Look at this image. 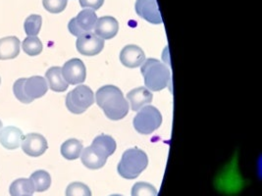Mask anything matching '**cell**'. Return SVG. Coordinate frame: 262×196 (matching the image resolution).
Instances as JSON below:
<instances>
[{
  "label": "cell",
  "instance_id": "obj_6",
  "mask_svg": "<svg viewBox=\"0 0 262 196\" xmlns=\"http://www.w3.org/2000/svg\"><path fill=\"white\" fill-rule=\"evenodd\" d=\"M134 128L142 135H150L162 124L160 111L155 106H144L134 118Z\"/></svg>",
  "mask_w": 262,
  "mask_h": 196
},
{
  "label": "cell",
  "instance_id": "obj_16",
  "mask_svg": "<svg viewBox=\"0 0 262 196\" xmlns=\"http://www.w3.org/2000/svg\"><path fill=\"white\" fill-rule=\"evenodd\" d=\"M22 138V131L16 127L9 126L6 128H2V130L0 131V143L2 146L8 150H14L20 146Z\"/></svg>",
  "mask_w": 262,
  "mask_h": 196
},
{
  "label": "cell",
  "instance_id": "obj_1",
  "mask_svg": "<svg viewBox=\"0 0 262 196\" xmlns=\"http://www.w3.org/2000/svg\"><path fill=\"white\" fill-rule=\"evenodd\" d=\"M96 103L103 110L108 119L119 121L129 113V103L121 89L115 86L100 87L96 94Z\"/></svg>",
  "mask_w": 262,
  "mask_h": 196
},
{
  "label": "cell",
  "instance_id": "obj_17",
  "mask_svg": "<svg viewBox=\"0 0 262 196\" xmlns=\"http://www.w3.org/2000/svg\"><path fill=\"white\" fill-rule=\"evenodd\" d=\"M20 40L16 37H6L0 39V60H10L20 53Z\"/></svg>",
  "mask_w": 262,
  "mask_h": 196
},
{
  "label": "cell",
  "instance_id": "obj_21",
  "mask_svg": "<svg viewBox=\"0 0 262 196\" xmlns=\"http://www.w3.org/2000/svg\"><path fill=\"white\" fill-rule=\"evenodd\" d=\"M30 180L34 184L35 191L43 192L47 191L51 185V177L48 172L43 170H38L32 174Z\"/></svg>",
  "mask_w": 262,
  "mask_h": 196
},
{
  "label": "cell",
  "instance_id": "obj_8",
  "mask_svg": "<svg viewBox=\"0 0 262 196\" xmlns=\"http://www.w3.org/2000/svg\"><path fill=\"white\" fill-rule=\"evenodd\" d=\"M97 16L93 9H84L73 18L68 24L69 32L75 37H81L86 33H91L96 26Z\"/></svg>",
  "mask_w": 262,
  "mask_h": 196
},
{
  "label": "cell",
  "instance_id": "obj_25",
  "mask_svg": "<svg viewBox=\"0 0 262 196\" xmlns=\"http://www.w3.org/2000/svg\"><path fill=\"white\" fill-rule=\"evenodd\" d=\"M66 196H92V191L88 185L76 182L68 185Z\"/></svg>",
  "mask_w": 262,
  "mask_h": 196
},
{
  "label": "cell",
  "instance_id": "obj_20",
  "mask_svg": "<svg viewBox=\"0 0 262 196\" xmlns=\"http://www.w3.org/2000/svg\"><path fill=\"white\" fill-rule=\"evenodd\" d=\"M9 192L11 196L33 195L35 193V187L30 179H18L10 185Z\"/></svg>",
  "mask_w": 262,
  "mask_h": 196
},
{
  "label": "cell",
  "instance_id": "obj_29",
  "mask_svg": "<svg viewBox=\"0 0 262 196\" xmlns=\"http://www.w3.org/2000/svg\"><path fill=\"white\" fill-rule=\"evenodd\" d=\"M110 196H123V195H120V194H113V195H110Z\"/></svg>",
  "mask_w": 262,
  "mask_h": 196
},
{
  "label": "cell",
  "instance_id": "obj_24",
  "mask_svg": "<svg viewBox=\"0 0 262 196\" xmlns=\"http://www.w3.org/2000/svg\"><path fill=\"white\" fill-rule=\"evenodd\" d=\"M132 196H157V190L152 184L140 182L134 184Z\"/></svg>",
  "mask_w": 262,
  "mask_h": 196
},
{
  "label": "cell",
  "instance_id": "obj_23",
  "mask_svg": "<svg viewBox=\"0 0 262 196\" xmlns=\"http://www.w3.org/2000/svg\"><path fill=\"white\" fill-rule=\"evenodd\" d=\"M22 48L25 53L30 56H36L42 52V43L37 37H28L22 43Z\"/></svg>",
  "mask_w": 262,
  "mask_h": 196
},
{
  "label": "cell",
  "instance_id": "obj_31",
  "mask_svg": "<svg viewBox=\"0 0 262 196\" xmlns=\"http://www.w3.org/2000/svg\"><path fill=\"white\" fill-rule=\"evenodd\" d=\"M0 84H1V79H0Z\"/></svg>",
  "mask_w": 262,
  "mask_h": 196
},
{
  "label": "cell",
  "instance_id": "obj_19",
  "mask_svg": "<svg viewBox=\"0 0 262 196\" xmlns=\"http://www.w3.org/2000/svg\"><path fill=\"white\" fill-rule=\"evenodd\" d=\"M61 154L62 156L67 160L78 159L83 151V143L82 141L76 139V138H71L66 140L62 145H61Z\"/></svg>",
  "mask_w": 262,
  "mask_h": 196
},
{
  "label": "cell",
  "instance_id": "obj_15",
  "mask_svg": "<svg viewBox=\"0 0 262 196\" xmlns=\"http://www.w3.org/2000/svg\"><path fill=\"white\" fill-rule=\"evenodd\" d=\"M127 98L130 102L132 110L138 111L152 102L154 95L146 87H137L128 92Z\"/></svg>",
  "mask_w": 262,
  "mask_h": 196
},
{
  "label": "cell",
  "instance_id": "obj_4",
  "mask_svg": "<svg viewBox=\"0 0 262 196\" xmlns=\"http://www.w3.org/2000/svg\"><path fill=\"white\" fill-rule=\"evenodd\" d=\"M141 72L143 74L144 84L148 90L160 91L166 88L171 81L168 68L157 59L149 58L143 62Z\"/></svg>",
  "mask_w": 262,
  "mask_h": 196
},
{
  "label": "cell",
  "instance_id": "obj_12",
  "mask_svg": "<svg viewBox=\"0 0 262 196\" xmlns=\"http://www.w3.org/2000/svg\"><path fill=\"white\" fill-rule=\"evenodd\" d=\"M135 9L137 14L151 24H162V17L156 0H137Z\"/></svg>",
  "mask_w": 262,
  "mask_h": 196
},
{
  "label": "cell",
  "instance_id": "obj_2",
  "mask_svg": "<svg viewBox=\"0 0 262 196\" xmlns=\"http://www.w3.org/2000/svg\"><path fill=\"white\" fill-rule=\"evenodd\" d=\"M116 150V141L110 135H100L94 139L91 146L82 151L81 160L83 165L91 170L101 169L109 156Z\"/></svg>",
  "mask_w": 262,
  "mask_h": 196
},
{
  "label": "cell",
  "instance_id": "obj_26",
  "mask_svg": "<svg viewBox=\"0 0 262 196\" xmlns=\"http://www.w3.org/2000/svg\"><path fill=\"white\" fill-rule=\"evenodd\" d=\"M45 9L52 14L63 12L68 4L67 0H42Z\"/></svg>",
  "mask_w": 262,
  "mask_h": 196
},
{
  "label": "cell",
  "instance_id": "obj_5",
  "mask_svg": "<svg viewBox=\"0 0 262 196\" xmlns=\"http://www.w3.org/2000/svg\"><path fill=\"white\" fill-rule=\"evenodd\" d=\"M148 165L146 153L139 148L126 150L118 164L117 171L122 178L134 180L143 173Z\"/></svg>",
  "mask_w": 262,
  "mask_h": 196
},
{
  "label": "cell",
  "instance_id": "obj_3",
  "mask_svg": "<svg viewBox=\"0 0 262 196\" xmlns=\"http://www.w3.org/2000/svg\"><path fill=\"white\" fill-rule=\"evenodd\" d=\"M48 90V82L40 76L19 79L13 85L14 95L24 104H30L35 99L42 97Z\"/></svg>",
  "mask_w": 262,
  "mask_h": 196
},
{
  "label": "cell",
  "instance_id": "obj_28",
  "mask_svg": "<svg viewBox=\"0 0 262 196\" xmlns=\"http://www.w3.org/2000/svg\"><path fill=\"white\" fill-rule=\"evenodd\" d=\"M2 128H3V125H2V122L0 121V131L2 130Z\"/></svg>",
  "mask_w": 262,
  "mask_h": 196
},
{
  "label": "cell",
  "instance_id": "obj_7",
  "mask_svg": "<svg viewBox=\"0 0 262 196\" xmlns=\"http://www.w3.org/2000/svg\"><path fill=\"white\" fill-rule=\"evenodd\" d=\"M95 103V95L91 87L88 86H77L66 96V106L73 114H83Z\"/></svg>",
  "mask_w": 262,
  "mask_h": 196
},
{
  "label": "cell",
  "instance_id": "obj_10",
  "mask_svg": "<svg viewBox=\"0 0 262 196\" xmlns=\"http://www.w3.org/2000/svg\"><path fill=\"white\" fill-rule=\"evenodd\" d=\"M76 47L83 55L95 56L102 51L104 47V40L97 37L95 33L91 32L78 37Z\"/></svg>",
  "mask_w": 262,
  "mask_h": 196
},
{
  "label": "cell",
  "instance_id": "obj_9",
  "mask_svg": "<svg viewBox=\"0 0 262 196\" xmlns=\"http://www.w3.org/2000/svg\"><path fill=\"white\" fill-rule=\"evenodd\" d=\"M62 76L68 85H80L84 82L86 70L83 62L81 59L74 58L66 62L61 68Z\"/></svg>",
  "mask_w": 262,
  "mask_h": 196
},
{
  "label": "cell",
  "instance_id": "obj_22",
  "mask_svg": "<svg viewBox=\"0 0 262 196\" xmlns=\"http://www.w3.org/2000/svg\"><path fill=\"white\" fill-rule=\"evenodd\" d=\"M42 24L41 16L39 15H31L29 16L24 23L25 33L28 37H36Z\"/></svg>",
  "mask_w": 262,
  "mask_h": 196
},
{
  "label": "cell",
  "instance_id": "obj_27",
  "mask_svg": "<svg viewBox=\"0 0 262 196\" xmlns=\"http://www.w3.org/2000/svg\"><path fill=\"white\" fill-rule=\"evenodd\" d=\"M104 3V0H80V5L83 8H89L93 10L99 9Z\"/></svg>",
  "mask_w": 262,
  "mask_h": 196
},
{
  "label": "cell",
  "instance_id": "obj_11",
  "mask_svg": "<svg viewBox=\"0 0 262 196\" xmlns=\"http://www.w3.org/2000/svg\"><path fill=\"white\" fill-rule=\"evenodd\" d=\"M21 147L27 155L32 157L41 156L48 150V140L39 134H28L23 136Z\"/></svg>",
  "mask_w": 262,
  "mask_h": 196
},
{
  "label": "cell",
  "instance_id": "obj_18",
  "mask_svg": "<svg viewBox=\"0 0 262 196\" xmlns=\"http://www.w3.org/2000/svg\"><path fill=\"white\" fill-rule=\"evenodd\" d=\"M46 79L51 90L55 92H64L68 89V83L64 80L60 67H51L46 73Z\"/></svg>",
  "mask_w": 262,
  "mask_h": 196
},
{
  "label": "cell",
  "instance_id": "obj_14",
  "mask_svg": "<svg viewBox=\"0 0 262 196\" xmlns=\"http://www.w3.org/2000/svg\"><path fill=\"white\" fill-rule=\"evenodd\" d=\"M95 34L97 37L104 39H111L118 34L119 23L111 16H105L97 19L95 26Z\"/></svg>",
  "mask_w": 262,
  "mask_h": 196
},
{
  "label": "cell",
  "instance_id": "obj_13",
  "mask_svg": "<svg viewBox=\"0 0 262 196\" xmlns=\"http://www.w3.org/2000/svg\"><path fill=\"white\" fill-rule=\"evenodd\" d=\"M120 61L127 68H138L145 61V54L141 47L130 44L122 49L120 53Z\"/></svg>",
  "mask_w": 262,
  "mask_h": 196
},
{
  "label": "cell",
  "instance_id": "obj_30",
  "mask_svg": "<svg viewBox=\"0 0 262 196\" xmlns=\"http://www.w3.org/2000/svg\"><path fill=\"white\" fill-rule=\"evenodd\" d=\"M23 196H33V195H29V194H26V195H23Z\"/></svg>",
  "mask_w": 262,
  "mask_h": 196
}]
</instances>
